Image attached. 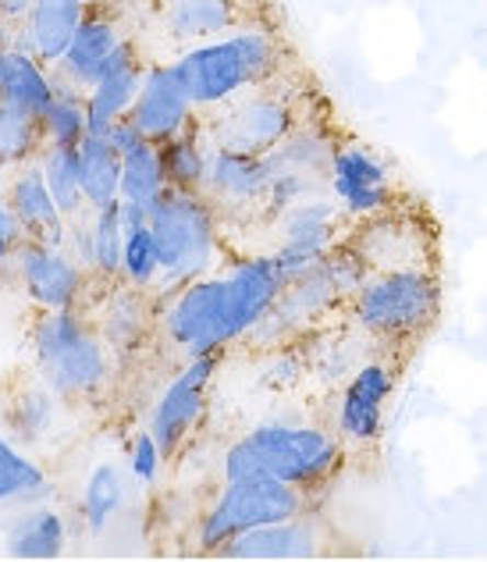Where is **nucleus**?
<instances>
[{"label": "nucleus", "mask_w": 487, "mask_h": 562, "mask_svg": "<svg viewBox=\"0 0 487 562\" xmlns=\"http://www.w3.org/2000/svg\"><path fill=\"white\" fill-rule=\"evenodd\" d=\"M288 281L271 254L231 260L225 271L189 281L157 306V324L182 357L225 352L246 342L249 331L271 314Z\"/></svg>", "instance_id": "1"}, {"label": "nucleus", "mask_w": 487, "mask_h": 562, "mask_svg": "<svg viewBox=\"0 0 487 562\" xmlns=\"http://www.w3.org/2000/svg\"><path fill=\"white\" fill-rule=\"evenodd\" d=\"M346 460L342 438L317 424L299 420H268L231 441L220 477L225 481H282L303 492H314L331 481Z\"/></svg>", "instance_id": "2"}, {"label": "nucleus", "mask_w": 487, "mask_h": 562, "mask_svg": "<svg viewBox=\"0 0 487 562\" xmlns=\"http://www.w3.org/2000/svg\"><path fill=\"white\" fill-rule=\"evenodd\" d=\"M171 65L196 111H214L253 86L278 79L282 47L263 29H235L228 36L185 47Z\"/></svg>", "instance_id": "3"}, {"label": "nucleus", "mask_w": 487, "mask_h": 562, "mask_svg": "<svg viewBox=\"0 0 487 562\" xmlns=\"http://www.w3.org/2000/svg\"><path fill=\"white\" fill-rule=\"evenodd\" d=\"M150 228L160 254V281L157 295H174L189 281L214 274L225 260V243H220V214L206 200L203 189H168L154 203ZM157 300V306L165 303Z\"/></svg>", "instance_id": "4"}, {"label": "nucleus", "mask_w": 487, "mask_h": 562, "mask_svg": "<svg viewBox=\"0 0 487 562\" xmlns=\"http://www.w3.org/2000/svg\"><path fill=\"white\" fill-rule=\"evenodd\" d=\"M33 357L43 384L61 398H90L103 392L114 371V352L82 310H39L33 324Z\"/></svg>", "instance_id": "5"}, {"label": "nucleus", "mask_w": 487, "mask_h": 562, "mask_svg": "<svg viewBox=\"0 0 487 562\" xmlns=\"http://www.w3.org/2000/svg\"><path fill=\"white\" fill-rule=\"evenodd\" d=\"M349 321L377 342H406L423 335L441 314V281L434 268L371 271L363 289L346 303Z\"/></svg>", "instance_id": "6"}, {"label": "nucleus", "mask_w": 487, "mask_h": 562, "mask_svg": "<svg viewBox=\"0 0 487 562\" xmlns=\"http://www.w3.org/2000/svg\"><path fill=\"white\" fill-rule=\"evenodd\" d=\"M309 509V495L295 484L282 481H225V487L214 495V502L200 516L196 544L200 552L217 555L231 538L246 530L292 520Z\"/></svg>", "instance_id": "7"}, {"label": "nucleus", "mask_w": 487, "mask_h": 562, "mask_svg": "<svg viewBox=\"0 0 487 562\" xmlns=\"http://www.w3.org/2000/svg\"><path fill=\"white\" fill-rule=\"evenodd\" d=\"M295 125H299V114H295L292 97L278 90V79L253 86L228 100L225 108H214L211 117H203V128L214 146L246 154H271Z\"/></svg>", "instance_id": "8"}, {"label": "nucleus", "mask_w": 487, "mask_h": 562, "mask_svg": "<svg viewBox=\"0 0 487 562\" xmlns=\"http://www.w3.org/2000/svg\"><path fill=\"white\" fill-rule=\"evenodd\" d=\"M225 352H203V357H189L182 371L168 381V389L160 392L150 413V435L157 438L165 460H174L185 441L193 438L200 420L206 417V392L220 371Z\"/></svg>", "instance_id": "9"}, {"label": "nucleus", "mask_w": 487, "mask_h": 562, "mask_svg": "<svg viewBox=\"0 0 487 562\" xmlns=\"http://www.w3.org/2000/svg\"><path fill=\"white\" fill-rule=\"evenodd\" d=\"M11 271L39 310H71L82 303L86 289H90L86 263H79L65 246L29 239V235L14 246Z\"/></svg>", "instance_id": "10"}, {"label": "nucleus", "mask_w": 487, "mask_h": 562, "mask_svg": "<svg viewBox=\"0 0 487 562\" xmlns=\"http://www.w3.org/2000/svg\"><path fill=\"white\" fill-rule=\"evenodd\" d=\"M328 192L342 203L352 225L388 214L395 206V182L388 160L363 143H338L328 175Z\"/></svg>", "instance_id": "11"}, {"label": "nucleus", "mask_w": 487, "mask_h": 562, "mask_svg": "<svg viewBox=\"0 0 487 562\" xmlns=\"http://www.w3.org/2000/svg\"><path fill=\"white\" fill-rule=\"evenodd\" d=\"M346 239L371 271L434 268V239L423 232L417 214H403L398 206L371 221H356Z\"/></svg>", "instance_id": "12"}, {"label": "nucleus", "mask_w": 487, "mask_h": 562, "mask_svg": "<svg viewBox=\"0 0 487 562\" xmlns=\"http://www.w3.org/2000/svg\"><path fill=\"white\" fill-rule=\"evenodd\" d=\"M271 168L263 154L228 150V146H211V160H206L203 192L206 200L217 206L220 221L225 217H253L268 203Z\"/></svg>", "instance_id": "13"}, {"label": "nucleus", "mask_w": 487, "mask_h": 562, "mask_svg": "<svg viewBox=\"0 0 487 562\" xmlns=\"http://www.w3.org/2000/svg\"><path fill=\"white\" fill-rule=\"evenodd\" d=\"M398 371L388 360H363L346 378L342 398H338V438L346 449H366L381 438L385 427V403L395 392Z\"/></svg>", "instance_id": "14"}, {"label": "nucleus", "mask_w": 487, "mask_h": 562, "mask_svg": "<svg viewBox=\"0 0 487 562\" xmlns=\"http://www.w3.org/2000/svg\"><path fill=\"white\" fill-rule=\"evenodd\" d=\"M128 117L146 139L165 143L179 136L196 122V103L185 93L174 65H146V76L139 86V97L132 103Z\"/></svg>", "instance_id": "15"}, {"label": "nucleus", "mask_w": 487, "mask_h": 562, "mask_svg": "<svg viewBox=\"0 0 487 562\" xmlns=\"http://www.w3.org/2000/svg\"><path fill=\"white\" fill-rule=\"evenodd\" d=\"M320 552H324L320 520H314L309 513H299L292 520L246 530V535L231 538L217 555L235 562H299V559H317Z\"/></svg>", "instance_id": "16"}, {"label": "nucleus", "mask_w": 487, "mask_h": 562, "mask_svg": "<svg viewBox=\"0 0 487 562\" xmlns=\"http://www.w3.org/2000/svg\"><path fill=\"white\" fill-rule=\"evenodd\" d=\"M143 76H146L143 50L136 47V40H122V47L111 54V61L100 71V79L86 90V103H90V132L107 136L114 122L128 117L132 103L139 97Z\"/></svg>", "instance_id": "17"}, {"label": "nucleus", "mask_w": 487, "mask_h": 562, "mask_svg": "<svg viewBox=\"0 0 487 562\" xmlns=\"http://www.w3.org/2000/svg\"><path fill=\"white\" fill-rule=\"evenodd\" d=\"M4 200L11 206V214L19 217L22 239L29 235V239H39L50 246H68L71 221L61 214V206H57L47 179H43L39 157L29 160L22 168H11V186H8Z\"/></svg>", "instance_id": "18"}, {"label": "nucleus", "mask_w": 487, "mask_h": 562, "mask_svg": "<svg viewBox=\"0 0 487 562\" xmlns=\"http://www.w3.org/2000/svg\"><path fill=\"white\" fill-rule=\"evenodd\" d=\"M157 324V303H150L146 289L128 285V281H111V289L103 292L97 310V331L117 360H128L132 352H139L146 335Z\"/></svg>", "instance_id": "19"}, {"label": "nucleus", "mask_w": 487, "mask_h": 562, "mask_svg": "<svg viewBox=\"0 0 487 562\" xmlns=\"http://www.w3.org/2000/svg\"><path fill=\"white\" fill-rule=\"evenodd\" d=\"M122 40H125L122 29H117L111 14L90 8L76 40H71V47L65 50L61 61L54 65V79L76 86V90H90V86L100 79V71L107 68L111 54L122 47Z\"/></svg>", "instance_id": "20"}, {"label": "nucleus", "mask_w": 487, "mask_h": 562, "mask_svg": "<svg viewBox=\"0 0 487 562\" xmlns=\"http://www.w3.org/2000/svg\"><path fill=\"white\" fill-rule=\"evenodd\" d=\"M86 11H90L86 0H36L25 25L4 43H22V47L33 50L43 65L54 68L71 47V40H76Z\"/></svg>", "instance_id": "21"}, {"label": "nucleus", "mask_w": 487, "mask_h": 562, "mask_svg": "<svg viewBox=\"0 0 487 562\" xmlns=\"http://www.w3.org/2000/svg\"><path fill=\"white\" fill-rule=\"evenodd\" d=\"M54 93H57L54 68L43 65L22 43H4V57H0V100L43 122V114L54 103Z\"/></svg>", "instance_id": "22"}, {"label": "nucleus", "mask_w": 487, "mask_h": 562, "mask_svg": "<svg viewBox=\"0 0 487 562\" xmlns=\"http://www.w3.org/2000/svg\"><path fill=\"white\" fill-rule=\"evenodd\" d=\"M68 549V520L47 502L25 506L4 530V552L25 562L61 559Z\"/></svg>", "instance_id": "23"}, {"label": "nucleus", "mask_w": 487, "mask_h": 562, "mask_svg": "<svg viewBox=\"0 0 487 562\" xmlns=\"http://www.w3.org/2000/svg\"><path fill=\"white\" fill-rule=\"evenodd\" d=\"M235 25H239L235 0H165L160 4V29L179 47H196V43L228 36L235 33Z\"/></svg>", "instance_id": "24"}, {"label": "nucleus", "mask_w": 487, "mask_h": 562, "mask_svg": "<svg viewBox=\"0 0 487 562\" xmlns=\"http://www.w3.org/2000/svg\"><path fill=\"white\" fill-rule=\"evenodd\" d=\"M335 150H338V143L328 128L295 125L288 136L263 157H268L271 175H303V179H314L320 186H328Z\"/></svg>", "instance_id": "25"}, {"label": "nucleus", "mask_w": 487, "mask_h": 562, "mask_svg": "<svg viewBox=\"0 0 487 562\" xmlns=\"http://www.w3.org/2000/svg\"><path fill=\"white\" fill-rule=\"evenodd\" d=\"M211 136L203 128V117H196L193 125L179 136H171L165 143H157L160 165H165L168 189H203L206 179V160H211Z\"/></svg>", "instance_id": "26"}, {"label": "nucleus", "mask_w": 487, "mask_h": 562, "mask_svg": "<svg viewBox=\"0 0 487 562\" xmlns=\"http://www.w3.org/2000/svg\"><path fill=\"white\" fill-rule=\"evenodd\" d=\"M79 168H82V192L90 211L122 200V154L107 136L90 132L79 143Z\"/></svg>", "instance_id": "27"}, {"label": "nucleus", "mask_w": 487, "mask_h": 562, "mask_svg": "<svg viewBox=\"0 0 487 562\" xmlns=\"http://www.w3.org/2000/svg\"><path fill=\"white\" fill-rule=\"evenodd\" d=\"M54 487L47 484V473L22 452L8 435H0V506H33V502H47Z\"/></svg>", "instance_id": "28"}, {"label": "nucleus", "mask_w": 487, "mask_h": 562, "mask_svg": "<svg viewBox=\"0 0 487 562\" xmlns=\"http://www.w3.org/2000/svg\"><path fill=\"white\" fill-rule=\"evenodd\" d=\"M168 192L165 165L154 139H139L122 154V203H136L143 211H154V203Z\"/></svg>", "instance_id": "29"}, {"label": "nucleus", "mask_w": 487, "mask_h": 562, "mask_svg": "<svg viewBox=\"0 0 487 562\" xmlns=\"http://www.w3.org/2000/svg\"><path fill=\"white\" fill-rule=\"evenodd\" d=\"M39 168H43V179H47L54 200L68 221L90 214V203H86V192H82L79 146H43Z\"/></svg>", "instance_id": "30"}, {"label": "nucleus", "mask_w": 487, "mask_h": 562, "mask_svg": "<svg viewBox=\"0 0 487 562\" xmlns=\"http://www.w3.org/2000/svg\"><path fill=\"white\" fill-rule=\"evenodd\" d=\"M43 146H79L90 136V103H86V90H76L57 79L54 103L43 114Z\"/></svg>", "instance_id": "31"}, {"label": "nucleus", "mask_w": 487, "mask_h": 562, "mask_svg": "<svg viewBox=\"0 0 487 562\" xmlns=\"http://www.w3.org/2000/svg\"><path fill=\"white\" fill-rule=\"evenodd\" d=\"M90 239H93V263L90 271L97 281L111 285L122 281V257H125V221H122V200L90 211Z\"/></svg>", "instance_id": "32"}, {"label": "nucleus", "mask_w": 487, "mask_h": 562, "mask_svg": "<svg viewBox=\"0 0 487 562\" xmlns=\"http://www.w3.org/2000/svg\"><path fill=\"white\" fill-rule=\"evenodd\" d=\"M125 495H128V484L122 477V470L114 463H97L82 487V520L90 527V535L107 530L117 509L125 506Z\"/></svg>", "instance_id": "33"}, {"label": "nucleus", "mask_w": 487, "mask_h": 562, "mask_svg": "<svg viewBox=\"0 0 487 562\" xmlns=\"http://www.w3.org/2000/svg\"><path fill=\"white\" fill-rule=\"evenodd\" d=\"M57 395L50 384H33V389H25L14 395V403L8 409V424L19 441L25 446H36L50 435V427L57 420Z\"/></svg>", "instance_id": "34"}, {"label": "nucleus", "mask_w": 487, "mask_h": 562, "mask_svg": "<svg viewBox=\"0 0 487 562\" xmlns=\"http://www.w3.org/2000/svg\"><path fill=\"white\" fill-rule=\"evenodd\" d=\"M39 154H43L39 122L0 100V165L22 168V165H29V160H36Z\"/></svg>", "instance_id": "35"}, {"label": "nucleus", "mask_w": 487, "mask_h": 562, "mask_svg": "<svg viewBox=\"0 0 487 562\" xmlns=\"http://www.w3.org/2000/svg\"><path fill=\"white\" fill-rule=\"evenodd\" d=\"M122 281L136 289L154 292L160 281V254L150 221L125 225V257H122Z\"/></svg>", "instance_id": "36"}, {"label": "nucleus", "mask_w": 487, "mask_h": 562, "mask_svg": "<svg viewBox=\"0 0 487 562\" xmlns=\"http://www.w3.org/2000/svg\"><path fill=\"white\" fill-rule=\"evenodd\" d=\"M165 452H160L157 446V438L150 435V427L146 431H136L128 441V477L132 481H139V484H154L157 481V473L160 467H165Z\"/></svg>", "instance_id": "37"}, {"label": "nucleus", "mask_w": 487, "mask_h": 562, "mask_svg": "<svg viewBox=\"0 0 487 562\" xmlns=\"http://www.w3.org/2000/svg\"><path fill=\"white\" fill-rule=\"evenodd\" d=\"M0 239H8V243H22V225H19V217L11 214L8 200H0Z\"/></svg>", "instance_id": "38"}, {"label": "nucleus", "mask_w": 487, "mask_h": 562, "mask_svg": "<svg viewBox=\"0 0 487 562\" xmlns=\"http://www.w3.org/2000/svg\"><path fill=\"white\" fill-rule=\"evenodd\" d=\"M14 246H19V243H8V239H0V281H4V274L11 271V260H14Z\"/></svg>", "instance_id": "39"}, {"label": "nucleus", "mask_w": 487, "mask_h": 562, "mask_svg": "<svg viewBox=\"0 0 487 562\" xmlns=\"http://www.w3.org/2000/svg\"><path fill=\"white\" fill-rule=\"evenodd\" d=\"M8 186H11V168L0 165V200L8 196Z\"/></svg>", "instance_id": "40"}, {"label": "nucleus", "mask_w": 487, "mask_h": 562, "mask_svg": "<svg viewBox=\"0 0 487 562\" xmlns=\"http://www.w3.org/2000/svg\"><path fill=\"white\" fill-rule=\"evenodd\" d=\"M0 57H4V40H0Z\"/></svg>", "instance_id": "41"}, {"label": "nucleus", "mask_w": 487, "mask_h": 562, "mask_svg": "<svg viewBox=\"0 0 487 562\" xmlns=\"http://www.w3.org/2000/svg\"><path fill=\"white\" fill-rule=\"evenodd\" d=\"M86 4H93V0H86Z\"/></svg>", "instance_id": "42"}]
</instances>
